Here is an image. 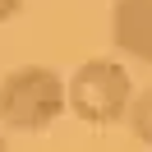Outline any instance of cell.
Segmentation results:
<instances>
[{"label": "cell", "instance_id": "obj_1", "mask_svg": "<svg viewBox=\"0 0 152 152\" xmlns=\"http://www.w3.org/2000/svg\"><path fill=\"white\" fill-rule=\"evenodd\" d=\"M65 115V78L51 65H19L0 78V124L42 134Z\"/></svg>", "mask_w": 152, "mask_h": 152}, {"label": "cell", "instance_id": "obj_2", "mask_svg": "<svg viewBox=\"0 0 152 152\" xmlns=\"http://www.w3.org/2000/svg\"><path fill=\"white\" fill-rule=\"evenodd\" d=\"M129 69L120 60H83L65 83V106L78 115L83 124H115L129 111Z\"/></svg>", "mask_w": 152, "mask_h": 152}, {"label": "cell", "instance_id": "obj_3", "mask_svg": "<svg viewBox=\"0 0 152 152\" xmlns=\"http://www.w3.org/2000/svg\"><path fill=\"white\" fill-rule=\"evenodd\" d=\"M111 42H115V51L152 65V0H115L111 5Z\"/></svg>", "mask_w": 152, "mask_h": 152}, {"label": "cell", "instance_id": "obj_4", "mask_svg": "<svg viewBox=\"0 0 152 152\" xmlns=\"http://www.w3.org/2000/svg\"><path fill=\"white\" fill-rule=\"evenodd\" d=\"M124 120H129V134H134V138L152 148V88H143L138 97H129V111H124Z\"/></svg>", "mask_w": 152, "mask_h": 152}, {"label": "cell", "instance_id": "obj_5", "mask_svg": "<svg viewBox=\"0 0 152 152\" xmlns=\"http://www.w3.org/2000/svg\"><path fill=\"white\" fill-rule=\"evenodd\" d=\"M19 10H23V0H0V23H10Z\"/></svg>", "mask_w": 152, "mask_h": 152}, {"label": "cell", "instance_id": "obj_6", "mask_svg": "<svg viewBox=\"0 0 152 152\" xmlns=\"http://www.w3.org/2000/svg\"><path fill=\"white\" fill-rule=\"evenodd\" d=\"M0 148H5V134H0Z\"/></svg>", "mask_w": 152, "mask_h": 152}]
</instances>
